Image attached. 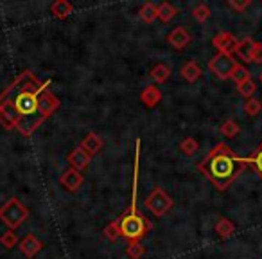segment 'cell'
Masks as SVG:
<instances>
[{"mask_svg":"<svg viewBox=\"0 0 262 259\" xmlns=\"http://www.w3.org/2000/svg\"><path fill=\"white\" fill-rule=\"evenodd\" d=\"M49 85H51V79L40 83L31 70H26L0 94V105L9 101L15 108L16 130L22 135H33L34 130L41 123H45V119L40 115V95L41 92L47 90Z\"/></svg>","mask_w":262,"mask_h":259,"instance_id":"obj_1","label":"cell"},{"mask_svg":"<svg viewBox=\"0 0 262 259\" xmlns=\"http://www.w3.org/2000/svg\"><path fill=\"white\" fill-rule=\"evenodd\" d=\"M246 168L244 157L235 155L226 144L219 143L198 162V169L203 173L217 191H226L230 184L239 176V173Z\"/></svg>","mask_w":262,"mask_h":259,"instance_id":"obj_2","label":"cell"},{"mask_svg":"<svg viewBox=\"0 0 262 259\" xmlns=\"http://www.w3.org/2000/svg\"><path fill=\"white\" fill-rule=\"evenodd\" d=\"M139 158H140V141H137L135 150V168H133V193H131L129 209L119 218L120 234L129 241H140L151 230L149 220L137 211V191H139Z\"/></svg>","mask_w":262,"mask_h":259,"instance_id":"obj_3","label":"cell"},{"mask_svg":"<svg viewBox=\"0 0 262 259\" xmlns=\"http://www.w3.org/2000/svg\"><path fill=\"white\" fill-rule=\"evenodd\" d=\"M29 218V209L24 207L18 198H11L0 207V220L9 227V230H15Z\"/></svg>","mask_w":262,"mask_h":259,"instance_id":"obj_4","label":"cell"},{"mask_svg":"<svg viewBox=\"0 0 262 259\" xmlns=\"http://www.w3.org/2000/svg\"><path fill=\"white\" fill-rule=\"evenodd\" d=\"M237 65H239V63L233 58V54L217 52V54L208 62V70H210L215 77H219V79H232Z\"/></svg>","mask_w":262,"mask_h":259,"instance_id":"obj_5","label":"cell"},{"mask_svg":"<svg viewBox=\"0 0 262 259\" xmlns=\"http://www.w3.org/2000/svg\"><path fill=\"white\" fill-rule=\"evenodd\" d=\"M144 205H146V209H149L157 218H160V216H164L165 212L172 207V198L169 196L162 187H155L149 196L146 198Z\"/></svg>","mask_w":262,"mask_h":259,"instance_id":"obj_6","label":"cell"},{"mask_svg":"<svg viewBox=\"0 0 262 259\" xmlns=\"http://www.w3.org/2000/svg\"><path fill=\"white\" fill-rule=\"evenodd\" d=\"M237 44H239V40L228 31H221V33H217L212 38V45L223 54H233L237 49Z\"/></svg>","mask_w":262,"mask_h":259,"instance_id":"obj_7","label":"cell"},{"mask_svg":"<svg viewBox=\"0 0 262 259\" xmlns=\"http://www.w3.org/2000/svg\"><path fill=\"white\" fill-rule=\"evenodd\" d=\"M59 105H61V101H59L52 92H49V90L41 92V95H40V115L47 121L49 117H51L52 113L59 108Z\"/></svg>","mask_w":262,"mask_h":259,"instance_id":"obj_8","label":"cell"},{"mask_svg":"<svg viewBox=\"0 0 262 259\" xmlns=\"http://www.w3.org/2000/svg\"><path fill=\"white\" fill-rule=\"evenodd\" d=\"M83 180L84 178H83V175H81V171H77V169H74V168H69L59 176L61 186L65 187L67 191H70V193H76V191L83 186Z\"/></svg>","mask_w":262,"mask_h":259,"instance_id":"obj_9","label":"cell"},{"mask_svg":"<svg viewBox=\"0 0 262 259\" xmlns=\"http://www.w3.org/2000/svg\"><path fill=\"white\" fill-rule=\"evenodd\" d=\"M167 42L171 44V47L182 51V49H185L187 45L192 42V36H190V33L185 27H174V29L167 34Z\"/></svg>","mask_w":262,"mask_h":259,"instance_id":"obj_10","label":"cell"},{"mask_svg":"<svg viewBox=\"0 0 262 259\" xmlns=\"http://www.w3.org/2000/svg\"><path fill=\"white\" fill-rule=\"evenodd\" d=\"M255 49H257V42L246 36V38H243V40H239V44H237V49H235L233 54H235L237 58L243 59L244 63H253Z\"/></svg>","mask_w":262,"mask_h":259,"instance_id":"obj_11","label":"cell"},{"mask_svg":"<svg viewBox=\"0 0 262 259\" xmlns=\"http://www.w3.org/2000/svg\"><path fill=\"white\" fill-rule=\"evenodd\" d=\"M67 161H69V164L72 166L74 169H77V171H84V169L90 166L92 157L83 150V148L77 146V148H74V150L70 151L69 157H67Z\"/></svg>","mask_w":262,"mask_h":259,"instance_id":"obj_12","label":"cell"},{"mask_svg":"<svg viewBox=\"0 0 262 259\" xmlns=\"http://www.w3.org/2000/svg\"><path fill=\"white\" fill-rule=\"evenodd\" d=\"M41 247H43V243H41L40 240H38L34 234H27V236H24L22 240H20L18 243V248L20 252H22L26 257H34V255L38 254V252L41 250Z\"/></svg>","mask_w":262,"mask_h":259,"instance_id":"obj_13","label":"cell"},{"mask_svg":"<svg viewBox=\"0 0 262 259\" xmlns=\"http://www.w3.org/2000/svg\"><path fill=\"white\" fill-rule=\"evenodd\" d=\"M140 101L146 108H157V105L162 101V90L157 85H147L142 92H140Z\"/></svg>","mask_w":262,"mask_h":259,"instance_id":"obj_14","label":"cell"},{"mask_svg":"<svg viewBox=\"0 0 262 259\" xmlns=\"http://www.w3.org/2000/svg\"><path fill=\"white\" fill-rule=\"evenodd\" d=\"M102 146H104V141H102V137H99L97 133H88L83 139V143H81V148H83L90 157L99 153V151L102 150Z\"/></svg>","mask_w":262,"mask_h":259,"instance_id":"obj_15","label":"cell"},{"mask_svg":"<svg viewBox=\"0 0 262 259\" xmlns=\"http://www.w3.org/2000/svg\"><path fill=\"white\" fill-rule=\"evenodd\" d=\"M180 74H182L183 79L189 81V83H196V81L200 79L201 76H203V69L200 67V63H196V62H187L185 65L182 67Z\"/></svg>","mask_w":262,"mask_h":259,"instance_id":"obj_16","label":"cell"},{"mask_svg":"<svg viewBox=\"0 0 262 259\" xmlns=\"http://www.w3.org/2000/svg\"><path fill=\"white\" fill-rule=\"evenodd\" d=\"M51 13H52L54 18L63 20L74 13V6L70 4L69 0H56V2H52L51 4Z\"/></svg>","mask_w":262,"mask_h":259,"instance_id":"obj_17","label":"cell"},{"mask_svg":"<svg viewBox=\"0 0 262 259\" xmlns=\"http://www.w3.org/2000/svg\"><path fill=\"white\" fill-rule=\"evenodd\" d=\"M244 164L251 166L255 169V173L258 175V178L262 180V143L258 144V148L250 155V157H244Z\"/></svg>","mask_w":262,"mask_h":259,"instance_id":"obj_18","label":"cell"},{"mask_svg":"<svg viewBox=\"0 0 262 259\" xmlns=\"http://www.w3.org/2000/svg\"><path fill=\"white\" fill-rule=\"evenodd\" d=\"M151 77L157 81V85H162L171 77V67L165 65V63H157V65L151 69Z\"/></svg>","mask_w":262,"mask_h":259,"instance_id":"obj_19","label":"cell"},{"mask_svg":"<svg viewBox=\"0 0 262 259\" xmlns=\"http://www.w3.org/2000/svg\"><path fill=\"white\" fill-rule=\"evenodd\" d=\"M158 6H155L153 2H146V4L140 8L139 11V16L144 24H153L155 20L158 18V11H157Z\"/></svg>","mask_w":262,"mask_h":259,"instance_id":"obj_20","label":"cell"},{"mask_svg":"<svg viewBox=\"0 0 262 259\" xmlns=\"http://www.w3.org/2000/svg\"><path fill=\"white\" fill-rule=\"evenodd\" d=\"M157 11H158V20H162L164 24H169L176 15H178L176 8L172 4H169V2H162V4H158Z\"/></svg>","mask_w":262,"mask_h":259,"instance_id":"obj_21","label":"cell"},{"mask_svg":"<svg viewBox=\"0 0 262 259\" xmlns=\"http://www.w3.org/2000/svg\"><path fill=\"white\" fill-rule=\"evenodd\" d=\"M215 232H217V236L221 237V240H226V237L233 236V232H235V225H233L228 218H221L217 223H215Z\"/></svg>","mask_w":262,"mask_h":259,"instance_id":"obj_22","label":"cell"},{"mask_svg":"<svg viewBox=\"0 0 262 259\" xmlns=\"http://www.w3.org/2000/svg\"><path fill=\"white\" fill-rule=\"evenodd\" d=\"M219 130H221L223 137H226V139H233V137L241 132V126L233 119H228V121H225V123L221 124V128H219Z\"/></svg>","mask_w":262,"mask_h":259,"instance_id":"obj_23","label":"cell"},{"mask_svg":"<svg viewBox=\"0 0 262 259\" xmlns=\"http://www.w3.org/2000/svg\"><path fill=\"white\" fill-rule=\"evenodd\" d=\"M237 92H239V94L243 95V97L251 99V97H253L255 92H257V85H255L253 79L243 81V83L237 85Z\"/></svg>","mask_w":262,"mask_h":259,"instance_id":"obj_24","label":"cell"},{"mask_svg":"<svg viewBox=\"0 0 262 259\" xmlns=\"http://www.w3.org/2000/svg\"><path fill=\"white\" fill-rule=\"evenodd\" d=\"M198 148H200V144H198V141L194 139V137H187V139H183L182 143H180V150H182V153L189 155V157H192V155L196 153Z\"/></svg>","mask_w":262,"mask_h":259,"instance_id":"obj_25","label":"cell"},{"mask_svg":"<svg viewBox=\"0 0 262 259\" xmlns=\"http://www.w3.org/2000/svg\"><path fill=\"white\" fill-rule=\"evenodd\" d=\"M144 254H146V248H144L142 245L139 243V241H131V243L127 245L126 255H127L129 259H140Z\"/></svg>","mask_w":262,"mask_h":259,"instance_id":"obj_26","label":"cell"},{"mask_svg":"<svg viewBox=\"0 0 262 259\" xmlns=\"http://www.w3.org/2000/svg\"><path fill=\"white\" fill-rule=\"evenodd\" d=\"M104 236L108 237L110 241H115L117 237L122 236V234H120V222H119V220H115V222H110L108 225L104 227Z\"/></svg>","mask_w":262,"mask_h":259,"instance_id":"obj_27","label":"cell"},{"mask_svg":"<svg viewBox=\"0 0 262 259\" xmlns=\"http://www.w3.org/2000/svg\"><path fill=\"white\" fill-rule=\"evenodd\" d=\"M260 110H262V103L258 101V99L251 97V99H248V101L244 103V112H246V115L255 117V115H258V113H260Z\"/></svg>","mask_w":262,"mask_h":259,"instance_id":"obj_28","label":"cell"},{"mask_svg":"<svg viewBox=\"0 0 262 259\" xmlns=\"http://www.w3.org/2000/svg\"><path fill=\"white\" fill-rule=\"evenodd\" d=\"M192 15H194V18L198 20V22H207L208 20V16H210V8H208L207 4H198L196 8L192 9Z\"/></svg>","mask_w":262,"mask_h":259,"instance_id":"obj_29","label":"cell"},{"mask_svg":"<svg viewBox=\"0 0 262 259\" xmlns=\"http://www.w3.org/2000/svg\"><path fill=\"white\" fill-rule=\"evenodd\" d=\"M18 243H20L18 237H16V234L13 232V230H6V232L2 234V237H0V245H4L9 250H11L13 247H16Z\"/></svg>","mask_w":262,"mask_h":259,"instance_id":"obj_30","label":"cell"},{"mask_svg":"<svg viewBox=\"0 0 262 259\" xmlns=\"http://www.w3.org/2000/svg\"><path fill=\"white\" fill-rule=\"evenodd\" d=\"M232 79L235 81V85H239V83H243V81H248V79H251V72L246 69L244 65H237V69H235V72H233V76H232Z\"/></svg>","mask_w":262,"mask_h":259,"instance_id":"obj_31","label":"cell"},{"mask_svg":"<svg viewBox=\"0 0 262 259\" xmlns=\"http://www.w3.org/2000/svg\"><path fill=\"white\" fill-rule=\"evenodd\" d=\"M228 6L232 9H235L237 13H244L251 6V0H230Z\"/></svg>","mask_w":262,"mask_h":259,"instance_id":"obj_32","label":"cell"},{"mask_svg":"<svg viewBox=\"0 0 262 259\" xmlns=\"http://www.w3.org/2000/svg\"><path fill=\"white\" fill-rule=\"evenodd\" d=\"M258 81H260V83H262V72L258 74Z\"/></svg>","mask_w":262,"mask_h":259,"instance_id":"obj_33","label":"cell"}]
</instances>
